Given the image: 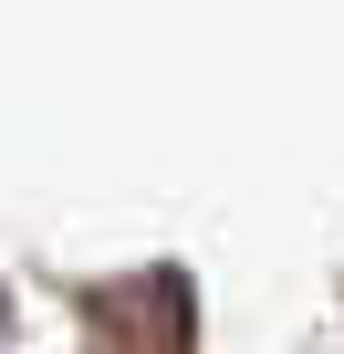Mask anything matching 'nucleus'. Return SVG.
Segmentation results:
<instances>
[]
</instances>
